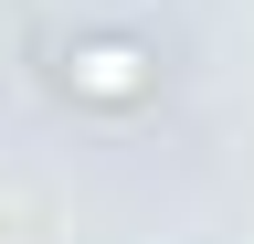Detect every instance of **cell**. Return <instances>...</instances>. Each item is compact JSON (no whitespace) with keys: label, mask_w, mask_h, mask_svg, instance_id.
Listing matches in <instances>:
<instances>
[{"label":"cell","mask_w":254,"mask_h":244,"mask_svg":"<svg viewBox=\"0 0 254 244\" xmlns=\"http://www.w3.org/2000/svg\"><path fill=\"white\" fill-rule=\"evenodd\" d=\"M53 85H64V106H85V117H138V106H159L170 64H159V43H138V32H74L53 53Z\"/></svg>","instance_id":"cell-1"}]
</instances>
